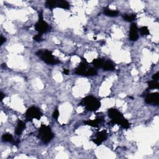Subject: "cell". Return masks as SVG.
I'll use <instances>...</instances> for the list:
<instances>
[{
	"label": "cell",
	"mask_w": 159,
	"mask_h": 159,
	"mask_svg": "<svg viewBox=\"0 0 159 159\" xmlns=\"http://www.w3.org/2000/svg\"><path fill=\"white\" fill-rule=\"evenodd\" d=\"M88 63L87 62L86 60L84 58H82V61L80 63L78 68L75 70V74L78 75H86V71L88 70Z\"/></svg>",
	"instance_id": "ba28073f"
},
{
	"label": "cell",
	"mask_w": 159,
	"mask_h": 159,
	"mask_svg": "<svg viewBox=\"0 0 159 159\" xmlns=\"http://www.w3.org/2000/svg\"><path fill=\"white\" fill-rule=\"evenodd\" d=\"M148 86L150 89H158L159 83L157 81L152 80L148 82Z\"/></svg>",
	"instance_id": "d6986e66"
},
{
	"label": "cell",
	"mask_w": 159,
	"mask_h": 159,
	"mask_svg": "<svg viewBox=\"0 0 159 159\" xmlns=\"http://www.w3.org/2000/svg\"><path fill=\"white\" fill-rule=\"evenodd\" d=\"M25 115L27 121H33L34 119L40 120L43 114L37 107L31 106L27 109Z\"/></svg>",
	"instance_id": "52a82bcc"
},
{
	"label": "cell",
	"mask_w": 159,
	"mask_h": 159,
	"mask_svg": "<svg viewBox=\"0 0 159 159\" xmlns=\"http://www.w3.org/2000/svg\"><path fill=\"white\" fill-rule=\"evenodd\" d=\"M139 32L141 35H147L150 34V32L148 29V27L147 26H143L139 29Z\"/></svg>",
	"instance_id": "44dd1931"
},
{
	"label": "cell",
	"mask_w": 159,
	"mask_h": 159,
	"mask_svg": "<svg viewBox=\"0 0 159 159\" xmlns=\"http://www.w3.org/2000/svg\"><path fill=\"white\" fill-rule=\"evenodd\" d=\"M109 117L111 118L110 124H118L122 128L128 129L130 128V123L124 117L123 114L116 108H110L108 111Z\"/></svg>",
	"instance_id": "6da1fadb"
},
{
	"label": "cell",
	"mask_w": 159,
	"mask_h": 159,
	"mask_svg": "<svg viewBox=\"0 0 159 159\" xmlns=\"http://www.w3.org/2000/svg\"><path fill=\"white\" fill-rule=\"evenodd\" d=\"M80 106H84L86 110L89 111H96L101 107V102L93 96H88L83 98L79 103Z\"/></svg>",
	"instance_id": "7a4b0ae2"
},
{
	"label": "cell",
	"mask_w": 159,
	"mask_h": 159,
	"mask_svg": "<svg viewBox=\"0 0 159 159\" xmlns=\"http://www.w3.org/2000/svg\"><path fill=\"white\" fill-rule=\"evenodd\" d=\"M38 136L43 143L47 144L54 138V134L49 126L42 124L39 129Z\"/></svg>",
	"instance_id": "277c9868"
},
{
	"label": "cell",
	"mask_w": 159,
	"mask_h": 159,
	"mask_svg": "<svg viewBox=\"0 0 159 159\" xmlns=\"http://www.w3.org/2000/svg\"><path fill=\"white\" fill-rule=\"evenodd\" d=\"M123 19L127 22H132L136 19V14H125L123 16Z\"/></svg>",
	"instance_id": "ac0fdd59"
},
{
	"label": "cell",
	"mask_w": 159,
	"mask_h": 159,
	"mask_svg": "<svg viewBox=\"0 0 159 159\" xmlns=\"http://www.w3.org/2000/svg\"><path fill=\"white\" fill-rule=\"evenodd\" d=\"M103 119L101 118H97L94 120H88L84 121V124L85 125H88L93 128H98L99 124L103 122Z\"/></svg>",
	"instance_id": "7c38bea8"
},
{
	"label": "cell",
	"mask_w": 159,
	"mask_h": 159,
	"mask_svg": "<svg viewBox=\"0 0 159 159\" xmlns=\"http://www.w3.org/2000/svg\"><path fill=\"white\" fill-rule=\"evenodd\" d=\"M6 41V39L5 37H4L3 35H1V38H0V45L2 46Z\"/></svg>",
	"instance_id": "d4e9b609"
},
{
	"label": "cell",
	"mask_w": 159,
	"mask_h": 159,
	"mask_svg": "<svg viewBox=\"0 0 159 159\" xmlns=\"http://www.w3.org/2000/svg\"><path fill=\"white\" fill-rule=\"evenodd\" d=\"M45 6L47 8L50 10H53L54 8H62L65 10H69L70 8V4L66 1H63V0H48L46 2Z\"/></svg>",
	"instance_id": "8992f818"
},
{
	"label": "cell",
	"mask_w": 159,
	"mask_h": 159,
	"mask_svg": "<svg viewBox=\"0 0 159 159\" xmlns=\"http://www.w3.org/2000/svg\"><path fill=\"white\" fill-rule=\"evenodd\" d=\"M26 124L24 122L22 121L18 120L16 129L15 130V134L17 135V136H21L22 134V132L26 129Z\"/></svg>",
	"instance_id": "4fadbf2b"
},
{
	"label": "cell",
	"mask_w": 159,
	"mask_h": 159,
	"mask_svg": "<svg viewBox=\"0 0 159 159\" xmlns=\"http://www.w3.org/2000/svg\"><path fill=\"white\" fill-rule=\"evenodd\" d=\"M103 12H104V14H106V16L109 17H116L118 16V11H115V10H112L109 9V7H106L103 9Z\"/></svg>",
	"instance_id": "5bb4252c"
},
{
	"label": "cell",
	"mask_w": 159,
	"mask_h": 159,
	"mask_svg": "<svg viewBox=\"0 0 159 159\" xmlns=\"http://www.w3.org/2000/svg\"><path fill=\"white\" fill-rule=\"evenodd\" d=\"M97 75V71L96 70H95L93 67H91V68H89L86 71V76H94V75Z\"/></svg>",
	"instance_id": "ffe728a7"
},
{
	"label": "cell",
	"mask_w": 159,
	"mask_h": 159,
	"mask_svg": "<svg viewBox=\"0 0 159 159\" xmlns=\"http://www.w3.org/2000/svg\"><path fill=\"white\" fill-rule=\"evenodd\" d=\"M102 68L105 71H109V70H113L115 69L114 65L113 63L111 61H106L103 63Z\"/></svg>",
	"instance_id": "9a60e30c"
},
{
	"label": "cell",
	"mask_w": 159,
	"mask_h": 159,
	"mask_svg": "<svg viewBox=\"0 0 159 159\" xmlns=\"http://www.w3.org/2000/svg\"><path fill=\"white\" fill-rule=\"evenodd\" d=\"M145 101L147 104L158 105L159 104V94L158 93H149L146 96Z\"/></svg>",
	"instance_id": "30bf717a"
},
{
	"label": "cell",
	"mask_w": 159,
	"mask_h": 159,
	"mask_svg": "<svg viewBox=\"0 0 159 159\" xmlns=\"http://www.w3.org/2000/svg\"><path fill=\"white\" fill-rule=\"evenodd\" d=\"M63 73H64L65 75H69V70H67V69H63Z\"/></svg>",
	"instance_id": "4316f807"
},
{
	"label": "cell",
	"mask_w": 159,
	"mask_h": 159,
	"mask_svg": "<svg viewBox=\"0 0 159 159\" xmlns=\"http://www.w3.org/2000/svg\"><path fill=\"white\" fill-rule=\"evenodd\" d=\"M159 78V72H157L156 73H155L152 76V80L154 81H158V80Z\"/></svg>",
	"instance_id": "cb8c5ba5"
},
{
	"label": "cell",
	"mask_w": 159,
	"mask_h": 159,
	"mask_svg": "<svg viewBox=\"0 0 159 159\" xmlns=\"http://www.w3.org/2000/svg\"><path fill=\"white\" fill-rule=\"evenodd\" d=\"M103 63H104V61H103V60L98 58H95L94 59L93 62H92V64L94 66V67H96V68L98 69V68H101L102 67Z\"/></svg>",
	"instance_id": "e0dca14e"
},
{
	"label": "cell",
	"mask_w": 159,
	"mask_h": 159,
	"mask_svg": "<svg viewBox=\"0 0 159 159\" xmlns=\"http://www.w3.org/2000/svg\"><path fill=\"white\" fill-rule=\"evenodd\" d=\"M129 38L131 41H136L139 38L138 28L136 24L132 23L130 27L129 31Z\"/></svg>",
	"instance_id": "8fae6325"
},
{
	"label": "cell",
	"mask_w": 159,
	"mask_h": 159,
	"mask_svg": "<svg viewBox=\"0 0 159 159\" xmlns=\"http://www.w3.org/2000/svg\"><path fill=\"white\" fill-rule=\"evenodd\" d=\"M108 138V134L106 130H102L96 133L95 138L92 139V141L97 145H100Z\"/></svg>",
	"instance_id": "9c48e42d"
},
{
	"label": "cell",
	"mask_w": 159,
	"mask_h": 159,
	"mask_svg": "<svg viewBox=\"0 0 159 159\" xmlns=\"http://www.w3.org/2000/svg\"><path fill=\"white\" fill-rule=\"evenodd\" d=\"M0 96H1V101H2L3 100L4 98L5 97V94L3 93L2 92H1V93H0Z\"/></svg>",
	"instance_id": "484cf974"
},
{
	"label": "cell",
	"mask_w": 159,
	"mask_h": 159,
	"mask_svg": "<svg viewBox=\"0 0 159 159\" xmlns=\"http://www.w3.org/2000/svg\"><path fill=\"white\" fill-rule=\"evenodd\" d=\"M36 55L42 61L49 65H56L60 63V61L55 59L51 51L47 49L39 50L36 52Z\"/></svg>",
	"instance_id": "3957f363"
},
{
	"label": "cell",
	"mask_w": 159,
	"mask_h": 159,
	"mask_svg": "<svg viewBox=\"0 0 159 159\" xmlns=\"http://www.w3.org/2000/svg\"><path fill=\"white\" fill-rule=\"evenodd\" d=\"M2 141L4 142H11V143H13V144L15 142L14 141L13 136H12V135L10 133H6L3 135Z\"/></svg>",
	"instance_id": "2e32d148"
},
{
	"label": "cell",
	"mask_w": 159,
	"mask_h": 159,
	"mask_svg": "<svg viewBox=\"0 0 159 159\" xmlns=\"http://www.w3.org/2000/svg\"><path fill=\"white\" fill-rule=\"evenodd\" d=\"M35 29L41 34L46 33L49 30V25L43 20L42 11L39 12V19L35 24Z\"/></svg>",
	"instance_id": "5b68a950"
},
{
	"label": "cell",
	"mask_w": 159,
	"mask_h": 159,
	"mask_svg": "<svg viewBox=\"0 0 159 159\" xmlns=\"http://www.w3.org/2000/svg\"><path fill=\"white\" fill-rule=\"evenodd\" d=\"M52 116L54 118V119H56V120H57L58 118V116H59V112H58V110L57 109H55L54 111V112L53 113V115H52Z\"/></svg>",
	"instance_id": "603a6c76"
},
{
	"label": "cell",
	"mask_w": 159,
	"mask_h": 159,
	"mask_svg": "<svg viewBox=\"0 0 159 159\" xmlns=\"http://www.w3.org/2000/svg\"><path fill=\"white\" fill-rule=\"evenodd\" d=\"M33 39L35 41H36V42H41V41H43L42 34H38L37 35H35V36H34Z\"/></svg>",
	"instance_id": "7402d4cb"
}]
</instances>
